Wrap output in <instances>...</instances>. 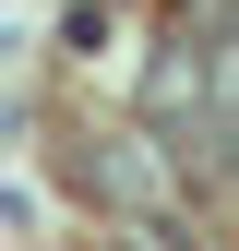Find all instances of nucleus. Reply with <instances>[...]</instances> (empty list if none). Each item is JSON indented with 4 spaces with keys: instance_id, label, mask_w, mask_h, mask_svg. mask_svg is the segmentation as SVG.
I'll use <instances>...</instances> for the list:
<instances>
[{
    "instance_id": "nucleus-1",
    "label": "nucleus",
    "mask_w": 239,
    "mask_h": 251,
    "mask_svg": "<svg viewBox=\"0 0 239 251\" xmlns=\"http://www.w3.org/2000/svg\"><path fill=\"white\" fill-rule=\"evenodd\" d=\"M60 179L96 227H143V215H179V168H167V132L156 120H72L60 132Z\"/></svg>"
},
{
    "instance_id": "nucleus-2",
    "label": "nucleus",
    "mask_w": 239,
    "mask_h": 251,
    "mask_svg": "<svg viewBox=\"0 0 239 251\" xmlns=\"http://www.w3.org/2000/svg\"><path fill=\"white\" fill-rule=\"evenodd\" d=\"M143 120H156V132L215 120V48L203 36H156V60H143Z\"/></svg>"
},
{
    "instance_id": "nucleus-3",
    "label": "nucleus",
    "mask_w": 239,
    "mask_h": 251,
    "mask_svg": "<svg viewBox=\"0 0 239 251\" xmlns=\"http://www.w3.org/2000/svg\"><path fill=\"white\" fill-rule=\"evenodd\" d=\"M96 251H179V215H143V227H108Z\"/></svg>"
},
{
    "instance_id": "nucleus-4",
    "label": "nucleus",
    "mask_w": 239,
    "mask_h": 251,
    "mask_svg": "<svg viewBox=\"0 0 239 251\" xmlns=\"http://www.w3.org/2000/svg\"><path fill=\"white\" fill-rule=\"evenodd\" d=\"M12 48H24V36H0V60H12Z\"/></svg>"
}]
</instances>
